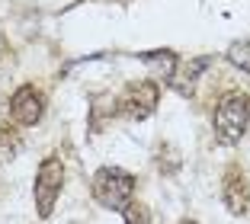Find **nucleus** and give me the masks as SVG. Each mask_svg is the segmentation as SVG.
<instances>
[{"instance_id": "obj_1", "label": "nucleus", "mask_w": 250, "mask_h": 224, "mask_svg": "<svg viewBox=\"0 0 250 224\" xmlns=\"http://www.w3.org/2000/svg\"><path fill=\"white\" fill-rule=\"evenodd\" d=\"M250 122V100L247 93H228L221 96L218 106H215V116H212V128L218 144H237L247 131Z\"/></svg>"}, {"instance_id": "obj_2", "label": "nucleus", "mask_w": 250, "mask_h": 224, "mask_svg": "<svg viewBox=\"0 0 250 224\" xmlns=\"http://www.w3.org/2000/svg\"><path fill=\"white\" fill-rule=\"evenodd\" d=\"M135 195V176L119 170V166H103L96 170L93 176V199L103 208H112V211H125V205L132 202Z\"/></svg>"}, {"instance_id": "obj_3", "label": "nucleus", "mask_w": 250, "mask_h": 224, "mask_svg": "<svg viewBox=\"0 0 250 224\" xmlns=\"http://www.w3.org/2000/svg\"><path fill=\"white\" fill-rule=\"evenodd\" d=\"M61 186H64V163L58 157H45L39 163V173H36V211H39V218H48L55 211Z\"/></svg>"}, {"instance_id": "obj_4", "label": "nucleus", "mask_w": 250, "mask_h": 224, "mask_svg": "<svg viewBox=\"0 0 250 224\" xmlns=\"http://www.w3.org/2000/svg\"><path fill=\"white\" fill-rule=\"evenodd\" d=\"M157 102H161V87L154 80H132L119 96V112L132 122H141L157 109Z\"/></svg>"}, {"instance_id": "obj_5", "label": "nucleus", "mask_w": 250, "mask_h": 224, "mask_svg": "<svg viewBox=\"0 0 250 224\" xmlns=\"http://www.w3.org/2000/svg\"><path fill=\"white\" fill-rule=\"evenodd\" d=\"M45 116V100L36 87H20L10 100V119L16 125H36Z\"/></svg>"}, {"instance_id": "obj_6", "label": "nucleus", "mask_w": 250, "mask_h": 224, "mask_svg": "<svg viewBox=\"0 0 250 224\" xmlns=\"http://www.w3.org/2000/svg\"><path fill=\"white\" fill-rule=\"evenodd\" d=\"M221 199H225L228 211H234V215L250 211V183L241 166H228V173L221 180Z\"/></svg>"}, {"instance_id": "obj_7", "label": "nucleus", "mask_w": 250, "mask_h": 224, "mask_svg": "<svg viewBox=\"0 0 250 224\" xmlns=\"http://www.w3.org/2000/svg\"><path fill=\"white\" fill-rule=\"evenodd\" d=\"M206 67H208V58H192V61H183L180 67H173V74L167 77V83L177 93H183V96H192L196 93V83H199V77L206 74Z\"/></svg>"}, {"instance_id": "obj_8", "label": "nucleus", "mask_w": 250, "mask_h": 224, "mask_svg": "<svg viewBox=\"0 0 250 224\" xmlns=\"http://www.w3.org/2000/svg\"><path fill=\"white\" fill-rule=\"evenodd\" d=\"M20 147H22V138H20V131H16V122L13 125H0V157L3 160L16 157Z\"/></svg>"}, {"instance_id": "obj_9", "label": "nucleus", "mask_w": 250, "mask_h": 224, "mask_svg": "<svg viewBox=\"0 0 250 224\" xmlns=\"http://www.w3.org/2000/svg\"><path fill=\"white\" fill-rule=\"evenodd\" d=\"M228 61L237 67V71L250 74V39H244V42H234L228 48Z\"/></svg>"}, {"instance_id": "obj_10", "label": "nucleus", "mask_w": 250, "mask_h": 224, "mask_svg": "<svg viewBox=\"0 0 250 224\" xmlns=\"http://www.w3.org/2000/svg\"><path fill=\"white\" fill-rule=\"evenodd\" d=\"M122 215H125V224H151L147 208H145V205H138V202H128Z\"/></svg>"}, {"instance_id": "obj_11", "label": "nucleus", "mask_w": 250, "mask_h": 224, "mask_svg": "<svg viewBox=\"0 0 250 224\" xmlns=\"http://www.w3.org/2000/svg\"><path fill=\"white\" fill-rule=\"evenodd\" d=\"M180 224H196V221H192V218H186V221H180Z\"/></svg>"}]
</instances>
